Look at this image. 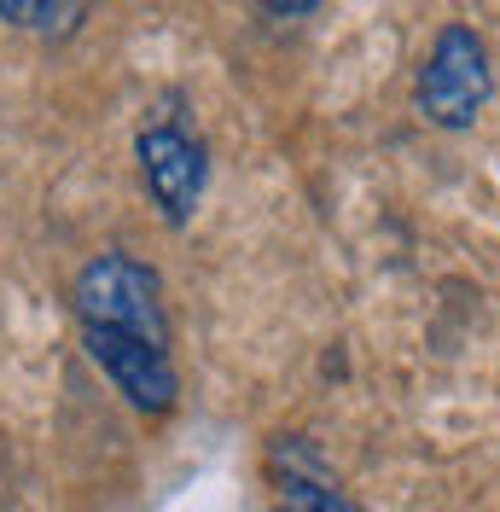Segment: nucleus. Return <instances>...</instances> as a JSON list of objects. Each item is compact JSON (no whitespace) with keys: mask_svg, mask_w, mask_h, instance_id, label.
Wrapping results in <instances>:
<instances>
[{"mask_svg":"<svg viewBox=\"0 0 500 512\" xmlns=\"http://www.w3.org/2000/svg\"><path fill=\"white\" fill-rule=\"evenodd\" d=\"M489 99H495V59H489V41L471 30V24L448 18V24L431 35L419 70H413V105H419V117H425L431 128L460 134V128H471L483 111H489Z\"/></svg>","mask_w":500,"mask_h":512,"instance_id":"f257e3e1","label":"nucleus"},{"mask_svg":"<svg viewBox=\"0 0 500 512\" xmlns=\"http://www.w3.org/2000/svg\"><path fill=\"white\" fill-rule=\"evenodd\" d=\"M82 332H128L146 338L157 350H169V315H163V280L128 251H99L82 262L76 286H70Z\"/></svg>","mask_w":500,"mask_h":512,"instance_id":"f03ea898","label":"nucleus"},{"mask_svg":"<svg viewBox=\"0 0 500 512\" xmlns=\"http://www.w3.org/2000/svg\"><path fill=\"white\" fill-rule=\"evenodd\" d=\"M134 158H140V181H146V198L157 204V216L169 227H187L204 204V187H210L204 140L181 123H152L140 128Z\"/></svg>","mask_w":500,"mask_h":512,"instance_id":"7ed1b4c3","label":"nucleus"},{"mask_svg":"<svg viewBox=\"0 0 500 512\" xmlns=\"http://www.w3.org/2000/svg\"><path fill=\"white\" fill-rule=\"evenodd\" d=\"M82 344H88V361L117 384V396L134 414H146V419L175 414L181 373H175L169 350H157L146 338H128V332H82Z\"/></svg>","mask_w":500,"mask_h":512,"instance_id":"20e7f679","label":"nucleus"},{"mask_svg":"<svg viewBox=\"0 0 500 512\" xmlns=\"http://www.w3.org/2000/svg\"><path fill=\"white\" fill-rule=\"evenodd\" d=\"M274 466H280L274 512H367L361 501H349L344 489L326 478V460L314 454L309 437H280L274 443Z\"/></svg>","mask_w":500,"mask_h":512,"instance_id":"39448f33","label":"nucleus"},{"mask_svg":"<svg viewBox=\"0 0 500 512\" xmlns=\"http://www.w3.org/2000/svg\"><path fill=\"white\" fill-rule=\"evenodd\" d=\"M88 18V6H47V0H0V24H18L35 35H70Z\"/></svg>","mask_w":500,"mask_h":512,"instance_id":"423d86ee","label":"nucleus"},{"mask_svg":"<svg viewBox=\"0 0 500 512\" xmlns=\"http://www.w3.org/2000/svg\"><path fill=\"white\" fill-rule=\"evenodd\" d=\"M262 18H320V0H303V6H280V0H268Z\"/></svg>","mask_w":500,"mask_h":512,"instance_id":"0eeeda50","label":"nucleus"}]
</instances>
